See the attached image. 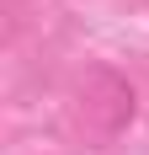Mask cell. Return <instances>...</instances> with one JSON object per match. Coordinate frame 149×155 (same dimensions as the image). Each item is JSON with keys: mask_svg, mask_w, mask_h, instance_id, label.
Listing matches in <instances>:
<instances>
[{"mask_svg": "<svg viewBox=\"0 0 149 155\" xmlns=\"http://www.w3.org/2000/svg\"><path fill=\"white\" fill-rule=\"evenodd\" d=\"M133 86L112 70V64H90L85 75H80V86H74V118H80V128H85L90 139H117L122 128L133 123Z\"/></svg>", "mask_w": 149, "mask_h": 155, "instance_id": "6da1fadb", "label": "cell"}]
</instances>
